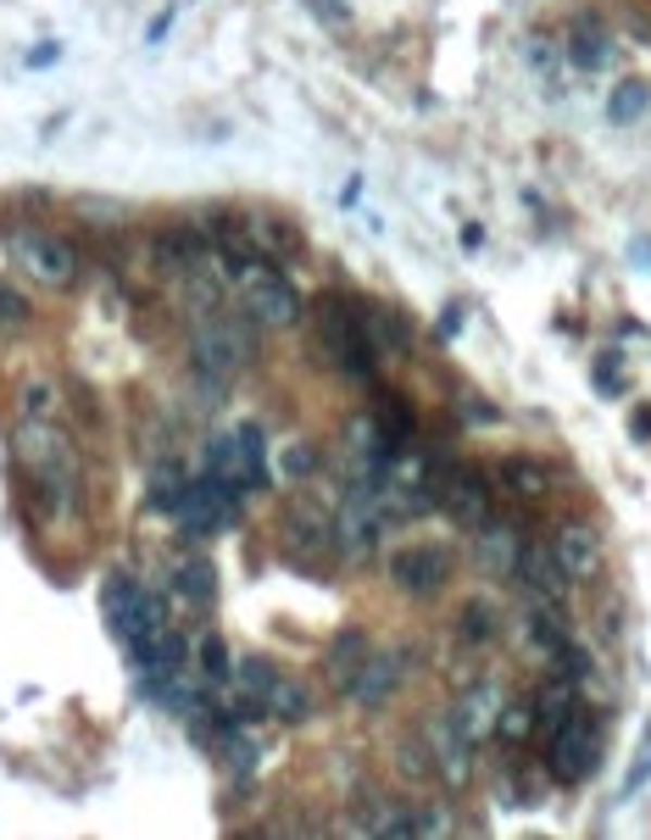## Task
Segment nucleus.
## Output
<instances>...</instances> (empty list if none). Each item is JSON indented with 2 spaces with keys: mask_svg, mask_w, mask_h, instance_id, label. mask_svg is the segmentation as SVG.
I'll return each instance as SVG.
<instances>
[{
  "mask_svg": "<svg viewBox=\"0 0 651 840\" xmlns=\"http://www.w3.org/2000/svg\"><path fill=\"white\" fill-rule=\"evenodd\" d=\"M596 390H601V396H618V390H624L618 367H608V362H601V367H596Z\"/></svg>",
  "mask_w": 651,
  "mask_h": 840,
  "instance_id": "nucleus-37",
  "label": "nucleus"
},
{
  "mask_svg": "<svg viewBox=\"0 0 651 840\" xmlns=\"http://www.w3.org/2000/svg\"><path fill=\"white\" fill-rule=\"evenodd\" d=\"M629 435H635V440H640V446H646V440H651V406H640V412H635V417H629Z\"/></svg>",
  "mask_w": 651,
  "mask_h": 840,
  "instance_id": "nucleus-38",
  "label": "nucleus"
},
{
  "mask_svg": "<svg viewBox=\"0 0 651 840\" xmlns=\"http://www.w3.org/2000/svg\"><path fill=\"white\" fill-rule=\"evenodd\" d=\"M184 490H190V479L178 474V462H157V474H151V501H157L162 512H178Z\"/></svg>",
  "mask_w": 651,
  "mask_h": 840,
  "instance_id": "nucleus-28",
  "label": "nucleus"
},
{
  "mask_svg": "<svg viewBox=\"0 0 651 840\" xmlns=\"http://www.w3.org/2000/svg\"><path fill=\"white\" fill-rule=\"evenodd\" d=\"M17 406H23L28 417H57V412H62V396H57L51 379H23V385H17Z\"/></svg>",
  "mask_w": 651,
  "mask_h": 840,
  "instance_id": "nucleus-27",
  "label": "nucleus"
},
{
  "mask_svg": "<svg viewBox=\"0 0 651 840\" xmlns=\"http://www.w3.org/2000/svg\"><path fill=\"white\" fill-rule=\"evenodd\" d=\"M401 768H406L412 779H429V774H435V752H429V740L406 735V740H401Z\"/></svg>",
  "mask_w": 651,
  "mask_h": 840,
  "instance_id": "nucleus-33",
  "label": "nucleus"
},
{
  "mask_svg": "<svg viewBox=\"0 0 651 840\" xmlns=\"http://www.w3.org/2000/svg\"><path fill=\"white\" fill-rule=\"evenodd\" d=\"M646 106H651V84H640V78L613 84V96H608V117L613 123H635V117H646Z\"/></svg>",
  "mask_w": 651,
  "mask_h": 840,
  "instance_id": "nucleus-25",
  "label": "nucleus"
},
{
  "mask_svg": "<svg viewBox=\"0 0 651 840\" xmlns=\"http://www.w3.org/2000/svg\"><path fill=\"white\" fill-rule=\"evenodd\" d=\"M496 718H501V695H496V685L462 690V695H456V707H451V724L468 735L474 745H479L485 735H496Z\"/></svg>",
  "mask_w": 651,
  "mask_h": 840,
  "instance_id": "nucleus-15",
  "label": "nucleus"
},
{
  "mask_svg": "<svg viewBox=\"0 0 651 840\" xmlns=\"http://www.w3.org/2000/svg\"><path fill=\"white\" fill-rule=\"evenodd\" d=\"M535 702V735H556L568 718H574V679H551V685H540V695H529Z\"/></svg>",
  "mask_w": 651,
  "mask_h": 840,
  "instance_id": "nucleus-20",
  "label": "nucleus"
},
{
  "mask_svg": "<svg viewBox=\"0 0 651 840\" xmlns=\"http://www.w3.org/2000/svg\"><path fill=\"white\" fill-rule=\"evenodd\" d=\"M362 663H367V635H362V629H346V635L329 645V657H323V679L340 685V690H351V679H356Z\"/></svg>",
  "mask_w": 651,
  "mask_h": 840,
  "instance_id": "nucleus-22",
  "label": "nucleus"
},
{
  "mask_svg": "<svg viewBox=\"0 0 651 840\" xmlns=\"http://www.w3.org/2000/svg\"><path fill=\"white\" fill-rule=\"evenodd\" d=\"M217 595V574L206 556H173L167 563V601L178 606H206Z\"/></svg>",
  "mask_w": 651,
  "mask_h": 840,
  "instance_id": "nucleus-13",
  "label": "nucleus"
},
{
  "mask_svg": "<svg viewBox=\"0 0 651 840\" xmlns=\"http://www.w3.org/2000/svg\"><path fill=\"white\" fill-rule=\"evenodd\" d=\"M518 551H524V540H518V529L513 524H501V518H490V524H479L474 529V556L490 568V574H513L518 568Z\"/></svg>",
  "mask_w": 651,
  "mask_h": 840,
  "instance_id": "nucleus-16",
  "label": "nucleus"
},
{
  "mask_svg": "<svg viewBox=\"0 0 651 840\" xmlns=\"http://www.w3.org/2000/svg\"><path fill=\"white\" fill-rule=\"evenodd\" d=\"M435 506L446 512L451 524L479 529V524L496 518V485H490L479 468H451V474H440V485H435Z\"/></svg>",
  "mask_w": 651,
  "mask_h": 840,
  "instance_id": "nucleus-4",
  "label": "nucleus"
},
{
  "mask_svg": "<svg viewBox=\"0 0 651 840\" xmlns=\"http://www.w3.org/2000/svg\"><path fill=\"white\" fill-rule=\"evenodd\" d=\"M196 668H201V679H212V685H223L228 674H235V657H228L223 635H201V640H196Z\"/></svg>",
  "mask_w": 651,
  "mask_h": 840,
  "instance_id": "nucleus-26",
  "label": "nucleus"
},
{
  "mask_svg": "<svg viewBox=\"0 0 651 840\" xmlns=\"http://www.w3.org/2000/svg\"><path fill=\"white\" fill-rule=\"evenodd\" d=\"M267 713H273L278 724H301V718L312 713V695H306V685H296V679L278 674V679H273V690H267Z\"/></svg>",
  "mask_w": 651,
  "mask_h": 840,
  "instance_id": "nucleus-24",
  "label": "nucleus"
},
{
  "mask_svg": "<svg viewBox=\"0 0 651 840\" xmlns=\"http://www.w3.org/2000/svg\"><path fill=\"white\" fill-rule=\"evenodd\" d=\"M212 752H217V763L235 774V779H251V768H256V740H251L240 724H217V729H212Z\"/></svg>",
  "mask_w": 651,
  "mask_h": 840,
  "instance_id": "nucleus-21",
  "label": "nucleus"
},
{
  "mask_svg": "<svg viewBox=\"0 0 651 840\" xmlns=\"http://www.w3.org/2000/svg\"><path fill=\"white\" fill-rule=\"evenodd\" d=\"M362 335L374 340L379 356H406L412 351V323L396 306H379V301H362Z\"/></svg>",
  "mask_w": 651,
  "mask_h": 840,
  "instance_id": "nucleus-14",
  "label": "nucleus"
},
{
  "mask_svg": "<svg viewBox=\"0 0 651 840\" xmlns=\"http://www.w3.org/2000/svg\"><path fill=\"white\" fill-rule=\"evenodd\" d=\"M563 51H568V62L579 73H596L601 62H608V23H601V17H574Z\"/></svg>",
  "mask_w": 651,
  "mask_h": 840,
  "instance_id": "nucleus-19",
  "label": "nucleus"
},
{
  "mask_svg": "<svg viewBox=\"0 0 651 840\" xmlns=\"http://www.w3.org/2000/svg\"><path fill=\"white\" fill-rule=\"evenodd\" d=\"M235 273H240V285H246V306H251L256 323H267V329H290V323L301 317V296H296L290 278L278 273L273 256H251Z\"/></svg>",
  "mask_w": 651,
  "mask_h": 840,
  "instance_id": "nucleus-2",
  "label": "nucleus"
},
{
  "mask_svg": "<svg viewBox=\"0 0 651 840\" xmlns=\"http://www.w3.org/2000/svg\"><path fill=\"white\" fill-rule=\"evenodd\" d=\"M429 752H435V768H440L446 779H462V774H468V757H474V740L462 735V729L451 724V713H446V718L429 724Z\"/></svg>",
  "mask_w": 651,
  "mask_h": 840,
  "instance_id": "nucleus-17",
  "label": "nucleus"
},
{
  "mask_svg": "<svg viewBox=\"0 0 651 840\" xmlns=\"http://www.w3.org/2000/svg\"><path fill=\"white\" fill-rule=\"evenodd\" d=\"M456 635H462V640H474V645H485V640L496 635V613H490V601H468V606H462Z\"/></svg>",
  "mask_w": 651,
  "mask_h": 840,
  "instance_id": "nucleus-31",
  "label": "nucleus"
},
{
  "mask_svg": "<svg viewBox=\"0 0 651 840\" xmlns=\"http://www.w3.org/2000/svg\"><path fill=\"white\" fill-rule=\"evenodd\" d=\"M551 556H556V568L568 574V585L596 579V574H601V535H596V524L568 518L563 529L551 535Z\"/></svg>",
  "mask_w": 651,
  "mask_h": 840,
  "instance_id": "nucleus-8",
  "label": "nucleus"
},
{
  "mask_svg": "<svg viewBox=\"0 0 651 840\" xmlns=\"http://www.w3.org/2000/svg\"><path fill=\"white\" fill-rule=\"evenodd\" d=\"M167 23H173V12H162V17H157V23H151V34H146V39H151V45H157V39H162V34H167Z\"/></svg>",
  "mask_w": 651,
  "mask_h": 840,
  "instance_id": "nucleus-40",
  "label": "nucleus"
},
{
  "mask_svg": "<svg viewBox=\"0 0 651 840\" xmlns=\"http://www.w3.org/2000/svg\"><path fill=\"white\" fill-rule=\"evenodd\" d=\"M513 579H518L535 601H551V606L568 595V574L556 568L551 546H524V551H518V568H513Z\"/></svg>",
  "mask_w": 651,
  "mask_h": 840,
  "instance_id": "nucleus-12",
  "label": "nucleus"
},
{
  "mask_svg": "<svg viewBox=\"0 0 651 840\" xmlns=\"http://www.w3.org/2000/svg\"><path fill=\"white\" fill-rule=\"evenodd\" d=\"M17 456L28 468V485H34V506L45 524H67L78 518V456H73V440L57 429V417H17Z\"/></svg>",
  "mask_w": 651,
  "mask_h": 840,
  "instance_id": "nucleus-1",
  "label": "nucleus"
},
{
  "mask_svg": "<svg viewBox=\"0 0 651 840\" xmlns=\"http://www.w3.org/2000/svg\"><path fill=\"white\" fill-rule=\"evenodd\" d=\"M646 740H651V729H646ZM646 774H651V745L635 757V768H629V779H624V797H635V790L646 785Z\"/></svg>",
  "mask_w": 651,
  "mask_h": 840,
  "instance_id": "nucleus-35",
  "label": "nucleus"
},
{
  "mask_svg": "<svg viewBox=\"0 0 651 840\" xmlns=\"http://www.w3.org/2000/svg\"><path fill=\"white\" fill-rule=\"evenodd\" d=\"M490 485L506 501H546L551 485H556V474L546 468V462H535V456H501L496 474H490Z\"/></svg>",
  "mask_w": 651,
  "mask_h": 840,
  "instance_id": "nucleus-9",
  "label": "nucleus"
},
{
  "mask_svg": "<svg viewBox=\"0 0 651 840\" xmlns=\"http://www.w3.org/2000/svg\"><path fill=\"white\" fill-rule=\"evenodd\" d=\"M529 729H535V702H501V718H496V735L501 740H529Z\"/></svg>",
  "mask_w": 651,
  "mask_h": 840,
  "instance_id": "nucleus-29",
  "label": "nucleus"
},
{
  "mask_svg": "<svg viewBox=\"0 0 651 840\" xmlns=\"http://www.w3.org/2000/svg\"><path fill=\"white\" fill-rule=\"evenodd\" d=\"M235 679H240L246 695H262V702H267V690H273L278 668H273L267 657H246V663H235Z\"/></svg>",
  "mask_w": 651,
  "mask_h": 840,
  "instance_id": "nucleus-32",
  "label": "nucleus"
},
{
  "mask_svg": "<svg viewBox=\"0 0 651 840\" xmlns=\"http://www.w3.org/2000/svg\"><path fill=\"white\" fill-rule=\"evenodd\" d=\"M251 356H256L251 323H240V317H223V312H212L206 323H196V367L223 373V379H235V373H240Z\"/></svg>",
  "mask_w": 651,
  "mask_h": 840,
  "instance_id": "nucleus-3",
  "label": "nucleus"
},
{
  "mask_svg": "<svg viewBox=\"0 0 651 840\" xmlns=\"http://www.w3.org/2000/svg\"><path fill=\"white\" fill-rule=\"evenodd\" d=\"M84 217H89V223H123V206H112V201H84Z\"/></svg>",
  "mask_w": 651,
  "mask_h": 840,
  "instance_id": "nucleus-36",
  "label": "nucleus"
},
{
  "mask_svg": "<svg viewBox=\"0 0 651 840\" xmlns=\"http://www.w3.org/2000/svg\"><path fill=\"white\" fill-rule=\"evenodd\" d=\"M285 546H290L296 556H306V563H317V556L340 551V540H335V518H323L317 506H290V512H285Z\"/></svg>",
  "mask_w": 651,
  "mask_h": 840,
  "instance_id": "nucleus-10",
  "label": "nucleus"
},
{
  "mask_svg": "<svg viewBox=\"0 0 651 840\" xmlns=\"http://www.w3.org/2000/svg\"><path fill=\"white\" fill-rule=\"evenodd\" d=\"M251 217V235H256V251L262 256H273V262H296L301 256V235H296V228L285 223V217H278V212H246Z\"/></svg>",
  "mask_w": 651,
  "mask_h": 840,
  "instance_id": "nucleus-18",
  "label": "nucleus"
},
{
  "mask_svg": "<svg viewBox=\"0 0 651 840\" xmlns=\"http://www.w3.org/2000/svg\"><path fill=\"white\" fill-rule=\"evenodd\" d=\"M596 763H601V724L574 713L563 729L551 735V774L556 779H585V774H596Z\"/></svg>",
  "mask_w": 651,
  "mask_h": 840,
  "instance_id": "nucleus-6",
  "label": "nucleus"
},
{
  "mask_svg": "<svg viewBox=\"0 0 651 840\" xmlns=\"http://www.w3.org/2000/svg\"><path fill=\"white\" fill-rule=\"evenodd\" d=\"M456 329H462V306H446L440 312V340H451Z\"/></svg>",
  "mask_w": 651,
  "mask_h": 840,
  "instance_id": "nucleus-39",
  "label": "nucleus"
},
{
  "mask_svg": "<svg viewBox=\"0 0 651 840\" xmlns=\"http://www.w3.org/2000/svg\"><path fill=\"white\" fill-rule=\"evenodd\" d=\"M0 323H28V301L7 285H0Z\"/></svg>",
  "mask_w": 651,
  "mask_h": 840,
  "instance_id": "nucleus-34",
  "label": "nucleus"
},
{
  "mask_svg": "<svg viewBox=\"0 0 651 840\" xmlns=\"http://www.w3.org/2000/svg\"><path fill=\"white\" fill-rule=\"evenodd\" d=\"M396 685H401V657H396V651H367V663L351 679V702L374 713V707H385L396 695Z\"/></svg>",
  "mask_w": 651,
  "mask_h": 840,
  "instance_id": "nucleus-11",
  "label": "nucleus"
},
{
  "mask_svg": "<svg viewBox=\"0 0 651 840\" xmlns=\"http://www.w3.org/2000/svg\"><path fill=\"white\" fill-rule=\"evenodd\" d=\"M329 7H335V12H346V0H329Z\"/></svg>",
  "mask_w": 651,
  "mask_h": 840,
  "instance_id": "nucleus-41",
  "label": "nucleus"
},
{
  "mask_svg": "<svg viewBox=\"0 0 651 840\" xmlns=\"http://www.w3.org/2000/svg\"><path fill=\"white\" fill-rule=\"evenodd\" d=\"M12 256L39 278V285H73V273H78V251H73V240L51 235V228H17Z\"/></svg>",
  "mask_w": 651,
  "mask_h": 840,
  "instance_id": "nucleus-5",
  "label": "nucleus"
},
{
  "mask_svg": "<svg viewBox=\"0 0 651 840\" xmlns=\"http://www.w3.org/2000/svg\"><path fill=\"white\" fill-rule=\"evenodd\" d=\"M278 474H285V479H312L317 474V446L312 440H290L285 451H278Z\"/></svg>",
  "mask_w": 651,
  "mask_h": 840,
  "instance_id": "nucleus-30",
  "label": "nucleus"
},
{
  "mask_svg": "<svg viewBox=\"0 0 651 840\" xmlns=\"http://www.w3.org/2000/svg\"><path fill=\"white\" fill-rule=\"evenodd\" d=\"M235 446H240L235 485H240V490H262V485H267V468H262V429H256V424H240V429H235Z\"/></svg>",
  "mask_w": 651,
  "mask_h": 840,
  "instance_id": "nucleus-23",
  "label": "nucleus"
},
{
  "mask_svg": "<svg viewBox=\"0 0 651 840\" xmlns=\"http://www.w3.org/2000/svg\"><path fill=\"white\" fill-rule=\"evenodd\" d=\"M390 579L406 595H435L451 579V551L446 546H406V551L390 556Z\"/></svg>",
  "mask_w": 651,
  "mask_h": 840,
  "instance_id": "nucleus-7",
  "label": "nucleus"
}]
</instances>
